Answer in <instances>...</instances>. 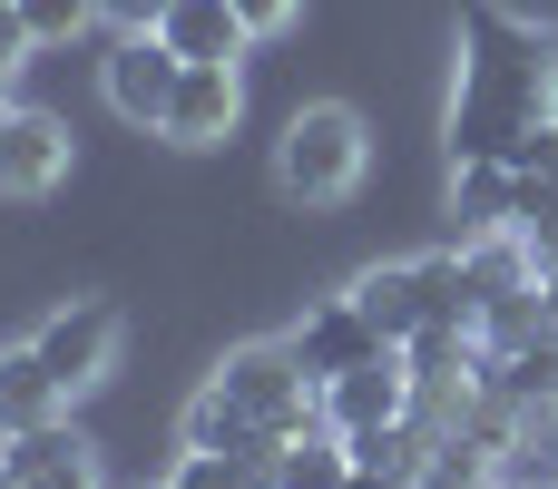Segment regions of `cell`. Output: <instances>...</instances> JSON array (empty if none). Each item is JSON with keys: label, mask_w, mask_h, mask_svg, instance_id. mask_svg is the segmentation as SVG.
<instances>
[{"label": "cell", "mask_w": 558, "mask_h": 489, "mask_svg": "<svg viewBox=\"0 0 558 489\" xmlns=\"http://www.w3.org/2000/svg\"><path fill=\"white\" fill-rule=\"evenodd\" d=\"M539 333H558V265H539Z\"/></svg>", "instance_id": "7402d4cb"}, {"label": "cell", "mask_w": 558, "mask_h": 489, "mask_svg": "<svg viewBox=\"0 0 558 489\" xmlns=\"http://www.w3.org/2000/svg\"><path fill=\"white\" fill-rule=\"evenodd\" d=\"M510 225H520L510 157H461L451 167V245H481V235H510Z\"/></svg>", "instance_id": "8fae6325"}, {"label": "cell", "mask_w": 558, "mask_h": 489, "mask_svg": "<svg viewBox=\"0 0 558 489\" xmlns=\"http://www.w3.org/2000/svg\"><path fill=\"white\" fill-rule=\"evenodd\" d=\"M39 363L69 382V392H88V382H108L118 372V343H128V323H118V304H59L39 333Z\"/></svg>", "instance_id": "8992f818"}, {"label": "cell", "mask_w": 558, "mask_h": 489, "mask_svg": "<svg viewBox=\"0 0 558 489\" xmlns=\"http://www.w3.org/2000/svg\"><path fill=\"white\" fill-rule=\"evenodd\" d=\"M0 49H29V29H20V0H0Z\"/></svg>", "instance_id": "603a6c76"}, {"label": "cell", "mask_w": 558, "mask_h": 489, "mask_svg": "<svg viewBox=\"0 0 558 489\" xmlns=\"http://www.w3.org/2000/svg\"><path fill=\"white\" fill-rule=\"evenodd\" d=\"M294 353H304V372H314V382H333V372H353V363H373V353H392V343L373 333V314H363L353 294H324V304H304Z\"/></svg>", "instance_id": "ba28073f"}, {"label": "cell", "mask_w": 558, "mask_h": 489, "mask_svg": "<svg viewBox=\"0 0 558 489\" xmlns=\"http://www.w3.org/2000/svg\"><path fill=\"white\" fill-rule=\"evenodd\" d=\"M265 489H275V480H265Z\"/></svg>", "instance_id": "f1b7e54d"}, {"label": "cell", "mask_w": 558, "mask_h": 489, "mask_svg": "<svg viewBox=\"0 0 558 489\" xmlns=\"http://www.w3.org/2000/svg\"><path fill=\"white\" fill-rule=\"evenodd\" d=\"M235 108H245V88H235V59H186V78H177V98H167V147H226V127H235Z\"/></svg>", "instance_id": "52a82bcc"}, {"label": "cell", "mask_w": 558, "mask_h": 489, "mask_svg": "<svg viewBox=\"0 0 558 489\" xmlns=\"http://www.w3.org/2000/svg\"><path fill=\"white\" fill-rule=\"evenodd\" d=\"M167 10H177V0H98V20H108V29H157Z\"/></svg>", "instance_id": "ffe728a7"}, {"label": "cell", "mask_w": 558, "mask_h": 489, "mask_svg": "<svg viewBox=\"0 0 558 489\" xmlns=\"http://www.w3.org/2000/svg\"><path fill=\"white\" fill-rule=\"evenodd\" d=\"M481 382L510 402V412H539V402H558V333H530L520 353H481Z\"/></svg>", "instance_id": "5bb4252c"}, {"label": "cell", "mask_w": 558, "mask_h": 489, "mask_svg": "<svg viewBox=\"0 0 558 489\" xmlns=\"http://www.w3.org/2000/svg\"><path fill=\"white\" fill-rule=\"evenodd\" d=\"M0 470L20 489H98V451H88L69 421H39V431H10Z\"/></svg>", "instance_id": "7c38bea8"}, {"label": "cell", "mask_w": 558, "mask_h": 489, "mask_svg": "<svg viewBox=\"0 0 558 489\" xmlns=\"http://www.w3.org/2000/svg\"><path fill=\"white\" fill-rule=\"evenodd\" d=\"M392 421H412V363H402V343L324 382V431L363 441V431H392Z\"/></svg>", "instance_id": "5b68a950"}, {"label": "cell", "mask_w": 558, "mask_h": 489, "mask_svg": "<svg viewBox=\"0 0 558 489\" xmlns=\"http://www.w3.org/2000/svg\"><path fill=\"white\" fill-rule=\"evenodd\" d=\"M363 157H373L363 118H353L343 98H314V108H294L284 137H275V186H284L294 206H343V196L363 186Z\"/></svg>", "instance_id": "7a4b0ae2"}, {"label": "cell", "mask_w": 558, "mask_h": 489, "mask_svg": "<svg viewBox=\"0 0 558 489\" xmlns=\"http://www.w3.org/2000/svg\"><path fill=\"white\" fill-rule=\"evenodd\" d=\"M69 412V382L39 363V343H10L0 353V441L10 431H39V421H59Z\"/></svg>", "instance_id": "4fadbf2b"}, {"label": "cell", "mask_w": 558, "mask_h": 489, "mask_svg": "<svg viewBox=\"0 0 558 489\" xmlns=\"http://www.w3.org/2000/svg\"><path fill=\"white\" fill-rule=\"evenodd\" d=\"M0 127H10V98H0Z\"/></svg>", "instance_id": "484cf974"}, {"label": "cell", "mask_w": 558, "mask_h": 489, "mask_svg": "<svg viewBox=\"0 0 558 489\" xmlns=\"http://www.w3.org/2000/svg\"><path fill=\"white\" fill-rule=\"evenodd\" d=\"M216 382L255 412V421H275L284 441L294 431H324V382L304 372V353H294V333H265V343H235L226 363H216Z\"/></svg>", "instance_id": "3957f363"}, {"label": "cell", "mask_w": 558, "mask_h": 489, "mask_svg": "<svg viewBox=\"0 0 558 489\" xmlns=\"http://www.w3.org/2000/svg\"><path fill=\"white\" fill-rule=\"evenodd\" d=\"M0 489H20V480H10V470H0Z\"/></svg>", "instance_id": "4316f807"}, {"label": "cell", "mask_w": 558, "mask_h": 489, "mask_svg": "<svg viewBox=\"0 0 558 489\" xmlns=\"http://www.w3.org/2000/svg\"><path fill=\"white\" fill-rule=\"evenodd\" d=\"M167 489H265V470H245V461H226V451H177Z\"/></svg>", "instance_id": "ac0fdd59"}, {"label": "cell", "mask_w": 558, "mask_h": 489, "mask_svg": "<svg viewBox=\"0 0 558 489\" xmlns=\"http://www.w3.org/2000/svg\"><path fill=\"white\" fill-rule=\"evenodd\" d=\"M549 206H558V196H549ZM520 216H530V206H520Z\"/></svg>", "instance_id": "83f0119b"}, {"label": "cell", "mask_w": 558, "mask_h": 489, "mask_svg": "<svg viewBox=\"0 0 558 489\" xmlns=\"http://www.w3.org/2000/svg\"><path fill=\"white\" fill-rule=\"evenodd\" d=\"M549 489H558V480H549Z\"/></svg>", "instance_id": "4dcf8cb0"}, {"label": "cell", "mask_w": 558, "mask_h": 489, "mask_svg": "<svg viewBox=\"0 0 558 489\" xmlns=\"http://www.w3.org/2000/svg\"><path fill=\"white\" fill-rule=\"evenodd\" d=\"M265 480L275 489H343L353 480V441H343V431H294V441L275 451Z\"/></svg>", "instance_id": "2e32d148"}, {"label": "cell", "mask_w": 558, "mask_h": 489, "mask_svg": "<svg viewBox=\"0 0 558 489\" xmlns=\"http://www.w3.org/2000/svg\"><path fill=\"white\" fill-rule=\"evenodd\" d=\"M177 78H186V59H177L157 29H118V49L98 59V88H108V108H118L128 127H167Z\"/></svg>", "instance_id": "277c9868"}, {"label": "cell", "mask_w": 558, "mask_h": 489, "mask_svg": "<svg viewBox=\"0 0 558 489\" xmlns=\"http://www.w3.org/2000/svg\"><path fill=\"white\" fill-rule=\"evenodd\" d=\"M490 489H549V480H520V470H500V480H490Z\"/></svg>", "instance_id": "cb8c5ba5"}, {"label": "cell", "mask_w": 558, "mask_h": 489, "mask_svg": "<svg viewBox=\"0 0 558 489\" xmlns=\"http://www.w3.org/2000/svg\"><path fill=\"white\" fill-rule=\"evenodd\" d=\"M98 20V0H20V29H29V49H59V39H78Z\"/></svg>", "instance_id": "e0dca14e"}, {"label": "cell", "mask_w": 558, "mask_h": 489, "mask_svg": "<svg viewBox=\"0 0 558 489\" xmlns=\"http://www.w3.org/2000/svg\"><path fill=\"white\" fill-rule=\"evenodd\" d=\"M422 489H432V480H422Z\"/></svg>", "instance_id": "f546056e"}, {"label": "cell", "mask_w": 558, "mask_h": 489, "mask_svg": "<svg viewBox=\"0 0 558 489\" xmlns=\"http://www.w3.org/2000/svg\"><path fill=\"white\" fill-rule=\"evenodd\" d=\"M177 431H186V451H226V461H245V470H275V451H284V431H275V421H255L226 382H206V392L186 402V421H177Z\"/></svg>", "instance_id": "9c48e42d"}, {"label": "cell", "mask_w": 558, "mask_h": 489, "mask_svg": "<svg viewBox=\"0 0 558 489\" xmlns=\"http://www.w3.org/2000/svg\"><path fill=\"white\" fill-rule=\"evenodd\" d=\"M10 69H20V49H0V98H10Z\"/></svg>", "instance_id": "d4e9b609"}, {"label": "cell", "mask_w": 558, "mask_h": 489, "mask_svg": "<svg viewBox=\"0 0 558 489\" xmlns=\"http://www.w3.org/2000/svg\"><path fill=\"white\" fill-rule=\"evenodd\" d=\"M294 10H304V0H235L245 39H275V29H294Z\"/></svg>", "instance_id": "d6986e66"}, {"label": "cell", "mask_w": 558, "mask_h": 489, "mask_svg": "<svg viewBox=\"0 0 558 489\" xmlns=\"http://www.w3.org/2000/svg\"><path fill=\"white\" fill-rule=\"evenodd\" d=\"M343 489H422V480H412V470H383V461H353V480H343Z\"/></svg>", "instance_id": "44dd1931"}, {"label": "cell", "mask_w": 558, "mask_h": 489, "mask_svg": "<svg viewBox=\"0 0 558 489\" xmlns=\"http://www.w3.org/2000/svg\"><path fill=\"white\" fill-rule=\"evenodd\" d=\"M59 176H69V118L10 108V127H0V196H49Z\"/></svg>", "instance_id": "30bf717a"}, {"label": "cell", "mask_w": 558, "mask_h": 489, "mask_svg": "<svg viewBox=\"0 0 558 489\" xmlns=\"http://www.w3.org/2000/svg\"><path fill=\"white\" fill-rule=\"evenodd\" d=\"M558 118V29L530 10L471 0L461 10V78H451V167L461 157H520Z\"/></svg>", "instance_id": "6da1fadb"}, {"label": "cell", "mask_w": 558, "mask_h": 489, "mask_svg": "<svg viewBox=\"0 0 558 489\" xmlns=\"http://www.w3.org/2000/svg\"><path fill=\"white\" fill-rule=\"evenodd\" d=\"M157 39H167L177 59H235V49H245V20H235V0H177V10L157 20Z\"/></svg>", "instance_id": "9a60e30c"}]
</instances>
